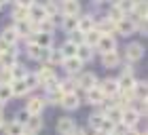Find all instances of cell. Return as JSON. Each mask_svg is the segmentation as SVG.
<instances>
[{
    "mask_svg": "<svg viewBox=\"0 0 148 135\" xmlns=\"http://www.w3.org/2000/svg\"><path fill=\"white\" fill-rule=\"evenodd\" d=\"M59 104H62L66 110H76V108L80 106V99L76 95V91H70V93H64V97H62Z\"/></svg>",
    "mask_w": 148,
    "mask_h": 135,
    "instance_id": "8",
    "label": "cell"
},
{
    "mask_svg": "<svg viewBox=\"0 0 148 135\" xmlns=\"http://www.w3.org/2000/svg\"><path fill=\"white\" fill-rule=\"evenodd\" d=\"M138 28H136V23L131 21V17H123V19H119L116 21V32L119 34H123V36H131L133 32H136Z\"/></svg>",
    "mask_w": 148,
    "mask_h": 135,
    "instance_id": "6",
    "label": "cell"
},
{
    "mask_svg": "<svg viewBox=\"0 0 148 135\" xmlns=\"http://www.w3.org/2000/svg\"><path fill=\"white\" fill-rule=\"evenodd\" d=\"M62 53H64V57H74L76 55V44L74 42H64V46H62Z\"/></svg>",
    "mask_w": 148,
    "mask_h": 135,
    "instance_id": "38",
    "label": "cell"
},
{
    "mask_svg": "<svg viewBox=\"0 0 148 135\" xmlns=\"http://www.w3.org/2000/svg\"><path fill=\"white\" fill-rule=\"evenodd\" d=\"M0 63H2V68H13L17 63V51H15V46H13L11 51L0 53Z\"/></svg>",
    "mask_w": 148,
    "mask_h": 135,
    "instance_id": "15",
    "label": "cell"
},
{
    "mask_svg": "<svg viewBox=\"0 0 148 135\" xmlns=\"http://www.w3.org/2000/svg\"><path fill=\"white\" fill-rule=\"evenodd\" d=\"M97 131H102V133H108V135H110V133L114 131V123H112V120H108V118H104Z\"/></svg>",
    "mask_w": 148,
    "mask_h": 135,
    "instance_id": "41",
    "label": "cell"
},
{
    "mask_svg": "<svg viewBox=\"0 0 148 135\" xmlns=\"http://www.w3.org/2000/svg\"><path fill=\"white\" fill-rule=\"evenodd\" d=\"M123 17H125V15H123V13L119 11V6H114V4H112V6H110V11H108V19H110V21H114V23H116L119 19H123Z\"/></svg>",
    "mask_w": 148,
    "mask_h": 135,
    "instance_id": "40",
    "label": "cell"
},
{
    "mask_svg": "<svg viewBox=\"0 0 148 135\" xmlns=\"http://www.w3.org/2000/svg\"><path fill=\"white\" fill-rule=\"evenodd\" d=\"M99 38H102V32H97L95 28L89 30V32H85V44L87 46H95Z\"/></svg>",
    "mask_w": 148,
    "mask_h": 135,
    "instance_id": "27",
    "label": "cell"
},
{
    "mask_svg": "<svg viewBox=\"0 0 148 135\" xmlns=\"http://www.w3.org/2000/svg\"><path fill=\"white\" fill-rule=\"evenodd\" d=\"M23 135H36V133H23Z\"/></svg>",
    "mask_w": 148,
    "mask_h": 135,
    "instance_id": "51",
    "label": "cell"
},
{
    "mask_svg": "<svg viewBox=\"0 0 148 135\" xmlns=\"http://www.w3.org/2000/svg\"><path fill=\"white\" fill-rule=\"evenodd\" d=\"M2 2H15V0H2Z\"/></svg>",
    "mask_w": 148,
    "mask_h": 135,
    "instance_id": "49",
    "label": "cell"
},
{
    "mask_svg": "<svg viewBox=\"0 0 148 135\" xmlns=\"http://www.w3.org/2000/svg\"><path fill=\"white\" fill-rule=\"evenodd\" d=\"M38 32H42V34H53V32H55V21H53L51 17H45L42 21H38Z\"/></svg>",
    "mask_w": 148,
    "mask_h": 135,
    "instance_id": "24",
    "label": "cell"
},
{
    "mask_svg": "<svg viewBox=\"0 0 148 135\" xmlns=\"http://www.w3.org/2000/svg\"><path fill=\"white\" fill-rule=\"evenodd\" d=\"M23 133H25L23 125L17 123V120H13V123L6 125V135H23Z\"/></svg>",
    "mask_w": 148,
    "mask_h": 135,
    "instance_id": "30",
    "label": "cell"
},
{
    "mask_svg": "<svg viewBox=\"0 0 148 135\" xmlns=\"http://www.w3.org/2000/svg\"><path fill=\"white\" fill-rule=\"evenodd\" d=\"M121 123H123L127 129H133V127L140 123V112L133 110V108H127V110H123V118H121Z\"/></svg>",
    "mask_w": 148,
    "mask_h": 135,
    "instance_id": "4",
    "label": "cell"
},
{
    "mask_svg": "<svg viewBox=\"0 0 148 135\" xmlns=\"http://www.w3.org/2000/svg\"><path fill=\"white\" fill-rule=\"evenodd\" d=\"M11 91H13V97H21L25 93H30V89L25 87L23 80H11Z\"/></svg>",
    "mask_w": 148,
    "mask_h": 135,
    "instance_id": "19",
    "label": "cell"
},
{
    "mask_svg": "<svg viewBox=\"0 0 148 135\" xmlns=\"http://www.w3.org/2000/svg\"><path fill=\"white\" fill-rule=\"evenodd\" d=\"M42 108H45L42 97H30L25 101V112L28 114H42Z\"/></svg>",
    "mask_w": 148,
    "mask_h": 135,
    "instance_id": "10",
    "label": "cell"
},
{
    "mask_svg": "<svg viewBox=\"0 0 148 135\" xmlns=\"http://www.w3.org/2000/svg\"><path fill=\"white\" fill-rule=\"evenodd\" d=\"M45 17H49V15H47V11H45L42 4H36V2H34V4L28 9V19H30V21L38 23V21H42Z\"/></svg>",
    "mask_w": 148,
    "mask_h": 135,
    "instance_id": "7",
    "label": "cell"
},
{
    "mask_svg": "<svg viewBox=\"0 0 148 135\" xmlns=\"http://www.w3.org/2000/svg\"><path fill=\"white\" fill-rule=\"evenodd\" d=\"M13 97V91H11V82L9 85H0V101H9Z\"/></svg>",
    "mask_w": 148,
    "mask_h": 135,
    "instance_id": "37",
    "label": "cell"
},
{
    "mask_svg": "<svg viewBox=\"0 0 148 135\" xmlns=\"http://www.w3.org/2000/svg\"><path fill=\"white\" fill-rule=\"evenodd\" d=\"M104 118L112 120L114 125H116V123H121V118H123V108H121V106H110L108 110L104 112Z\"/></svg>",
    "mask_w": 148,
    "mask_h": 135,
    "instance_id": "16",
    "label": "cell"
},
{
    "mask_svg": "<svg viewBox=\"0 0 148 135\" xmlns=\"http://www.w3.org/2000/svg\"><path fill=\"white\" fill-rule=\"evenodd\" d=\"M114 6H119V11L123 15H127V13L133 11V0H119V4H114Z\"/></svg>",
    "mask_w": 148,
    "mask_h": 135,
    "instance_id": "36",
    "label": "cell"
},
{
    "mask_svg": "<svg viewBox=\"0 0 148 135\" xmlns=\"http://www.w3.org/2000/svg\"><path fill=\"white\" fill-rule=\"evenodd\" d=\"M78 87H83V89L87 91V89H91V87H95L97 85V76L93 72H85V74H80L78 76V82H76Z\"/></svg>",
    "mask_w": 148,
    "mask_h": 135,
    "instance_id": "14",
    "label": "cell"
},
{
    "mask_svg": "<svg viewBox=\"0 0 148 135\" xmlns=\"http://www.w3.org/2000/svg\"><path fill=\"white\" fill-rule=\"evenodd\" d=\"M42 127H45V120L40 118V114H30L28 120L23 123V129L28 131V133H38Z\"/></svg>",
    "mask_w": 148,
    "mask_h": 135,
    "instance_id": "2",
    "label": "cell"
},
{
    "mask_svg": "<svg viewBox=\"0 0 148 135\" xmlns=\"http://www.w3.org/2000/svg\"><path fill=\"white\" fill-rule=\"evenodd\" d=\"M2 108H4V104H2V101H0V112H2Z\"/></svg>",
    "mask_w": 148,
    "mask_h": 135,
    "instance_id": "48",
    "label": "cell"
},
{
    "mask_svg": "<svg viewBox=\"0 0 148 135\" xmlns=\"http://www.w3.org/2000/svg\"><path fill=\"white\" fill-rule=\"evenodd\" d=\"M23 82H25V87H28V89L32 91V89H36V87H40V80H38V76L36 74H25L23 76Z\"/></svg>",
    "mask_w": 148,
    "mask_h": 135,
    "instance_id": "32",
    "label": "cell"
},
{
    "mask_svg": "<svg viewBox=\"0 0 148 135\" xmlns=\"http://www.w3.org/2000/svg\"><path fill=\"white\" fill-rule=\"evenodd\" d=\"M102 63H104V68H114V65L119 63V53L116 51L104 53V55H102Z\"/></svg>",
    "mask_w": 148,
    "mask_h": 135,
    "instance_id": "25",
    "label": "cell"
},
{
    "mask_svg": "<svg viewBox=\"0 0 148 135\" xmlns=\"http://www.w3.org/2000/svg\"><path fill=\"white\" fill-rule=\"evenodd\" d=\"M123 135H140V133H138V131H136V129H127V131H125V133H123Z\"/></svg>",
    "mask_w": 148,
    "mask_h": 135,
    "instance_id": "46",
    "label": "cell"
},
{
    "mask_svg": "<svg viewBox=\"0 0 148 135\" xmlns=\"http://www.w3.org/2000/svg\"><path fill=\"white\" fill-rule=\"evenodd\" d=\"M28 55L32 59H40V61H47V57H49V49H42L40 44H36L34 40H30L28 44Z\"/></svg>",
    "mask_w": 148,
    "mask_h": 135,
    "instance_id": "5",
    "label": "cell"
},
{
    "mask_svg": "<svg viewBox=\"0 0 148 135\" xmlns=\"http://www.w3.org/2000/svg\"><path fill=\"white\" fill-rule=\"evenodd\" d=\"M0 40H4L6 44L15 46V44H17V40H19V36H17L15 28H4V30H2V34H0Z\"/></svg>",
    "mask_w": 148,
    "mask_h": 135,
    "instance_id": "17",
    "label": "cell"
},
{
    "mask_svg": "<svg viewBox=\"0 0 148 135\" xmlns=\"http://www.w3.org/2000/svg\"><path fill=\"white\" fill-rule=\"evenodd\" d=\"M70 42H74V44H85V34L80 32V30H74V32H70Z\"/></svg>",
    "mask_w": 148,
    "mask_h": 135,
    "instance_id": "39",
    "label": "cell"
},
{
    "mask_svg": "<svg viewBox=\"0 0 148 135\" xmlns=\"http://www.w3.org/2000/svg\"><path fill=\"white\" fill-rule=\"evenodd\" d=\"M2 4H4V2H2V0H0V9H2Z\"/></svg>",
    "mask_w": 148,
    "mask_h": 135,
    "instance_id": "52",
    "label": "cell"
},
{
    "mask_svg": "<svg viewBox=\"0 0 148 135\" xmlns=\"http://www.w3.org/2000/svg\"><path fill=\"white\" fill-rule=\"evenodd\" d=\"M95 2H104V0H95Z\"/></svg>",
    "mask_w": 148,
    "mask_h": 135,
    "instance_id": "53",
    "label": "cell"
},
{
    "mask_svg": "<svg viewBox=\"0 0 148 135\" xmlns=\"http://www.w3.org/2000/svg\"><path fill=\"white\" fill-rule=\"evenodd\" d=\"M106 99V95L102 91H99V87L95 85V87H91V89H87V101H89L91 106H99L102 101Z\"/></svg>",
    "mask_w": 148,
    "mask_h": 135,
    "instance_id": "12",
    "label": "cell"
},
{
    "mask_svg": "<svg viewBox=\"0 0 148 135\" xmlns=\"http://www.w3.org/2000/svg\"><path fill=\"white\" fill-rule=\"evenodd\" d=\"M131 93H136L140 99H146V82H144V80H136V85H133Z\"/></svg>",
    "mask_w": 148,
    "mask_h": 135,
    "instance_id": "33",
    "label": "cell"
},
{
    "mask_svg": "<svg viewBox=\"0 0 148 135\" xmlns=\"http://www.w3.org/2000/svg\"><path fill=\"white\" fill-rule=\"evenodd\" d=\"M15 2H17L19 6H23V9H30V6L34 4V0H15Z\"/></svg>",
    "mask_w": 148,
    "mask_h": 135,
    "instance_id": "45",
    "label": "cell"
},
{
    "mask_svg": "<svg viewBox=\"0 0 148 135\" xmlns=\"http://www.w3.org/2000/svg\"><path fill=\"white\" fill-rule=\"evenodd\" d=\"M36 76H38V80H40V85H42V82H47V80L55 78V72H53L51 68L47 65V68H40V70L36 72Z\"/></svg>",
    "mask_w": 148,
    "mask_h": 135,
    "instance_id": "29",
    "label": "cell"
},
{
    "mask_svg": "<svg viewBox=\"0 0 148 135\" xmlns=\"http://www.w3.org/2000/svg\"><path fill=\"white\" fill-rule=\"evenodd\" d=\"M34 42L40 44L42 49H51V44H53V34H42V32H38Z\"/></svg>",
    "mask_w": 148,
    "mask_h": 135,
    "instance_id": "26",
    "label": "cell"
},
{
    "mask_svg": "<svg viewBox=\"0 0 148 135\" xmlns=\"http://www.w3.org/2000/svg\"><path fill=\"white\" fill-rule=\"evenodd\" d=\"M95 30H97V32H102V34H110L112 30H116V23L110 21V19H102V21L95 25Z\"/></svg>",
    "mask_w": 148,
    "mask_h": 135,
    "instance_id": "28",
    "label": "cell"
},
{
    "mask_svg": "<svg viewBox=\"0 0 148 135\" xmlns=\"http://www.w3.org/2000/svg\"><path fill=\"white\" fill-rule=\"evenodd\" d=\"M95 28V21H93V15H87V17H78V25H76V30H80V32H89V30H93Z\"/></svg>",
    "mask_w": 148,
    "mask_h": 135,
    "instance_id": "21",
    "label": "cell"
},
{
    "mask_svg": "<svg viewBox=\"0 0 148 135\" xmlns=\"http://www.w3.org/2000/svg\"><path fill=\"white\" fill-rule=\"evenodd\" d=\"M9 70H11V78H13V80H23V76L28 74L21 65H17V63L13 65V68H9Z\"/></svg>",
    "mask_w": 148,
    "mask_h": 135,
    "instance_id": "35",
    "label": "cell"
},
{
    "mask_svg": "<svg viewBox=\"0 0 148 135\" xmlns=\"http://www.w3.org/2000/svg\"><path fill=\"white\" fill-rule=\"evenodd\" d=\"M62 97H64V93L59 91V85H57V89H51V91H49L47 101H49V104H59V101H62Z\"/></svg>",
    "mask_w": 148,
    "mask_h": 135,
    "instance_id": "34",
    "label": "cell"
},
{
    "mask_svg": "<svg viewBox=\"0 0 148 135\" xmlns=\"http://www.w3.org/2000/svg\"><path fill=\"white\" fill-rule=\"evenodd\" d=\"M76 25H78V15H64V21H62V28L66 32H74L76 30Z\"/></svg>",
    "mask_w": 148,
    "mask_h": 135,
    "instance_id": "23",
    "label": "cell"
},
{
    "mask_svg": "<svg viewBox=\"0 0 148 135\" xmlns=\"http://www.w3.org/2000/svg\"><path fill=\"white\" fill-rule=\"evenodd\" d=\"M102 120H104V114H91V116H89V125L97 131L99 125H102Z\"/></svg>",
    "mask_w": 148,
    "mask_h": 135,
    "instance_id": "42",
    "label": "cell"
},
{
    "mask_svg": "<svg viewBox=\"0 0 148 135\" xmlns=\"http://www.w3.org/2000/svg\"><path fill=\"white\" fill-rule=\"evenodd\" d=\"M13 17H15V21H19V19H28V9H23V6L17 4V9L13 11Z\"/></svg>",
    "mask_w": 148,
    "mask_h": 135,
    "instance_id": "43",
    "label": "cell"
},
{
    "mask_svg": "<svg viewBox=\"0 0 148 135\" xmlns=\"http://www.w3.org/2000/svg\"><path fill=\"white\" fill-rule=\"evenodd\" d=\"M125 57H127V61H140V59L144 57V46H142V44H138V42L127 44V49H125Z\"/></svg>",
    "mask_w": 148,
    "mask_h": 135,
    "instance_id": "3",
    "label": "cell"
},
{
    "mask_svg": "<svg viewBox=\"0 0 148 135\" xmlns=\"http://www.w3.org/2000/svg\"><path fill=\"white\" fill-rule=\"evenodd\" d=\"M116 82H119V91H131L136 85V78H133V74H123Z\"/></svg>",
    "mask_w": 148,
    "mask_h": 135,
    "instance_id": "18",
    "label": "cell"
},
{
    "mask_svg": "<svg viewBox=\"0 0 148 135\" xmlns=\"http://www.w3.org/2000/svg\"><path fill=\"white\" fill-rule=\"evenodd\" d=\"M97 51L102 53H110V51H116V40H114V36L112 34H102V38L97 40Z\"/></svg>",
    "mask_w": 148,
    "mask_h": 135,
    "instance_id": "1",
    "label": "cell"
},
{
    "mask_svg": "<svg viewBox=\"0 0 148 135\" xmlns=\"http://www.w3.org/2000/svg\"><path fill=\"white\" fill-rule=\"evenodd\" d=\"M64 15H78L80 13V4L78 0H64Z\"/></svg>",
    "mask_w": 148,
    "mask_h": 135,
    "instance_id": "22",
    "label": "cell"
},
{
    "mask_svg": "<svg viewBox=\"0 0 148 135\" xmlns=\"http://www.w3.org/2000/svg\"><path fill=\"white\" fill-rule=\"evenodd\" d=\"M97 87H99V91H102L106 97H108V95L112 97V95H116V93H119V82H116V80H112V78L102 80V82H99Z\"/></svg>",
    "mask_w": 148,
    "mask_h": 135,
    "instance_id": "9",
    "label": "cell"
},
{
    "mask_svg": "<svg viewBox=\"0 0 148 135\" xmlns=\"http://www.w3.org/2000/svg\"><path fill=\"white\" fill-rule=\"evenodd\" d=\"M112 4H119V0H112Z\"/></svg>",
    "mask_w": 148,
    "mask_h": 135,
    "instance_id": "50",
    "label": "cell"
},
{
    "mask_svg": "<svg viewBox=\"0 0 148 135\" xmlns=\"http://www.w3.org/2000/svg\"><path fill=\"white\" fill-rule=\"evenodd\" d=\"M74 129H76V125H74V120H72V118L64 116V118H59V120H57V133H59V135H70Z\"/></svg>",
    "mask_w": 148,
    "mask_h": 135,
    "instance_id": "13",
    "label": "cell"
},
{
    "mask_svg": "<svg viewBox=\"0 0 148 135\" xmlns=\"http://www.w3.org/2000/svg\"><path fill=\"white\" fill-rule=\"evenodd\" d=\"M28 116H30V114H28V112H25V110H21V112H19V114H17V123H21V125H23V123H25V120H28Z\"/></svg>",
    "mask_w": 148,
    "mask_h": 135,
    "instance_id": "44",
    "label": "cell"
},
{
    "mask_svg": "<svg viewBox=\"0 0 148 135\" xmlns=\"http://www.w3.org/2000/svg\"><path fill=\"white\" fill-rule=\"evenodd\" d=\"M64 59H66V57H64L62 51H53V49H49V57H47V61H49L51 65H59Z\"/></svg>",
    "mask_w": 148,
    "mask_h": 135,
    "instance_id": "31",
    "label": "cell"
},
{
    "mask_svg": "<svg viewBox=\"0 0 148 135\" xmlns=\"http://www.w3.org/2000/svg\"><path fill=\"white\" fill-rule=\"evenodd\" d=\"M4 127V116H2V112H0V129Z\"/></svg>",
    "mask_w": 148,
    "mask_h": 135,
    "instance_id": "47",
    "label": "cell"
},
{
    "mask_svg": "<svg viewBox=\"0 0 148 135\" xmlns=\"http://www.w3.org/2000/svg\"><path fill=\"white\" fill-rule=\"evenodd\" d=\"M62 65L66 68V72H68V74H78L80 68H83V61L74 55V57H66L64 61H62Z\"/></svg>",
    "mask_w": 148,
    "mask_h": 135,
    "instance_id": "11",
    "label": "cell"
},
{
    "mask_svg": "<svg viewBox=\"0 0 148 135\" xmlns=\"http://www.w3.org/2000/svg\"><path fill=\"white\" fill-rule=\"evenodd\" d=\"M76 57L80 59V61H89V59L93 57V46H87V44H78L76 46Z\"/></svg>",
    "mask_w": 148,
    "mask_h": 135,
    "instance_id": "20",
    "label": "cell"
}]
</instances>
